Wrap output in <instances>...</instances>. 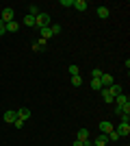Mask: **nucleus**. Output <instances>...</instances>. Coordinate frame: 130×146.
Returning <instances> with one entry per match:
<instances>
[{
	"label": "nucleus",
	"instance_id": "obj_1",
	"mask_svg": "<svg viewBox=\"0 0 130 146\" xmlns=\"http://www.w3.org/2000/svg\"><path fill=\"white\" fill-rule=\"evenodd\" d=\"M35 26H37V29H46V26H50V15H48V13H39L37 18H35Z\"/></svg>",
	"mask_w": 130,
	"mask_h": 146
},
{
	"label": "nucleus",
	"instance_id": "obj_2",
	"mask_svg": "<svg viewBox=\"0 0 130 146\" xmlns=\"http://www.w3.org/2000/svg\"><path fill=\"white\" fill-rule=\"evenodd\" d=\"M13 18H15V11H13L11 7H5V9H2V22H5V24H9V22H13Z\"/></svg>",
	"mask_w": 130,
	"mask_h": 146
},
{
	"label": "nucleus",
	"instance_id": "obj_3",
	"mask_svg": "<svg viewBox=\"0 0 130 146\" xmlns=\"http://www.w3.org/2000/svg\"><path fill=\"white\" fill-rule=\"evenodd\" d=\"M100 133H104V135H108V133H111V131H113V129H115V127H113V124H111V122H108V120H102V122H100Z\"/></svg>",
	"mask_w": 130,
	"mask_h": 146
},
{
	"label": "nucleus",
	"instance_id": "obj_4",
	"mask_svg": "<svg viewBox=\"0 0 130 146\" xmlns=\"http://www.w3.org/2000/svg\"><path fill=\"white\" fill-rule=\"evenodd\" d=\"M113 103H115V107H124V105H128L130 103V100H128V94H117Z\"/></svg>",
	"mask_w": 130,
	"mask_h": 146
},
{
	"label": "nucleus",
	"instance_id": "obj_5",
	"mask_svg": "<svg viewBox=\"0 0 130 146\" xmlns=\"http://www.w3.org/2000/svg\"><path fill=\"white\" fill-rule=\"evenodd\" d=\"M115 131L119 133V137H126V135L130 133V124H128V122H119V127L115 129Z\"/></svg>",
	"mask_w": 130,
	"mask_h": 146
},
{
	"label": "nucleus",
	"instance_id": "obj_6",
	"mask_svg": "<svg viewBox=\"0 0 130 146\" xmlns=\"http://www.w3.org/2000/svg\"><path fill=\"white\" fill-rule=\"evenodd\" d=\"M100 83H102V87H111L115 81H113L111 74H102V76H100Z\"/></svg>",
	"mask_w": 130,
	"mask_h": 146
},
{
	"label": "nucleus",
	"instance_id": "obj_7",
	"mask_svg": "<svg viewBox=\"0 0 130 146\" xmlns=\"http://www.w3.org/2000/svg\"><path fill=\"white\" fill-rule=\"evenodd\" d=\"M93 144H95V146H106V144H108V135H104V133H100L98 137H95V140H93Z\"/></svg>",
	"mask_w": 130,
	"mask_h": 146
},
{
	"label": "nucleus",
	"instance_id": "obj_8",
	"mask_svg": "<svg viewBox=\"0 0 130 146\" xmlns=\"http://www.w3.org/2000/svg\"><path fill=\"white\" fill-rule=\"evenodd\" d=\"M15 120H18V111H5V122L13 124Z\"/></svg>",
	"mask_w": 130,
	"mask_h": 146
},
{
	"label": "nucleus",
	"instance_id": "obj_9",
	"mask_svg": "<svg viewBox=\"0 0 130 146\" xmlns=\"http://www.w3.org/2000/svg\"><path fill=\"white\" fill-rule=\"evenodd\" d=\"M100 94H102V100H104L106 105H111L113 100H115V98H113L111 94H108V90H106V87H102V92H100Z\"/></svg>",
	"mask_w": 130,
	"mask_h": 146
},
{
	"label": "nucleus",
	"instance_id": "obj_10",
	"mask_svg": "<svg viewBox=\"0 0 130 146\" xmlns=\"http://www.w3.org/2000/svg\"><path fill=\"white\" fill-rule=\"evenodd\" d=\"M106 90H108V94H111L113 98L117 96V94H122V85H117V83H113L111 87H106Z\"/></svg>",
	"mask_w": 130,
	"mask_h": 146
},
{
	"label": "nucleus",
	"instance_id": "obj_11",
	"mask_svg": "<svg viewBox=\"0 0 130 146\" xmlns=\"http://www.w3.org/2000/svg\"><path fill=\"white\" fill-rule=\"evenodd\" d=\"M72 7H74L76 11H87V7H89V5H87L85 0H74V5H72Z\"/></svg>",
	"mask_w": 130,
	"mask_h": 146
},
{
	"label": "nucleus",
	"instance_id": "obj_12",
	"mask_svg": "<svg viewBox=\"0 0 130 146\" xmlns=\"http://www.w3.org/2000/svg\"><path fill=\"white\" fill-rule=\"evenodd\" d=\"M39 33H41V39H43V42H48L50 37H54V35H52V31H50V26H46V29H39Z\"/></svg>",
	"mask_w": 130,
	"mask_h": 146
},
{
	"label": "nucleus",
	"instance_id": "obj_13",
	"mask_svg": "<svg viewBox=\"0 0 130 146\" xmlns=\"http://www.w3.org/2000/svg\"><path fill=\"white\" fill-rule=\"evenodd\" d=\"M87 137H91V133H89V129H78V137L76 140H87Z\"/></svg>",
	"mask_w": 130,
	"mask_h": 146
},
{
	"label": "nucleus",
	"instance_id": "obj_14",
	"mask_svg": "<svg viewBox=\"0 0 130 146\" xmlns=\"http://www.w3.org/2000/svg\"><path fill=\"white\" fill-rule=\"evenodd\" d=\"M95 13H98V18L106 20V18H108V7H98V11H95Z\"/></svg>",
	"mask_w": 130,
	"mask_h": 146
},
{
	"label": "nucleus",
	"instance_id": "obj_15",
	"mask_svg": "<svg viewBox=\"0 0 130 146\" xmlns=\"http://www.w3.org/2000/svg\"><path fill=\"white\" fill-rule=\"evenodd\" d=\"M18 118H20V120H28V118H31V109H20Z\"/></svg>",
	"mask_w": 130,
	"mask_h": 146
},
{
	"label": "nucleus",
	"instance_id": "obj_16",
	"mask_svg": "<svg viewBox=\"0 0 130 146\" xmlns=\"http://www.w3.org/2000/svg\"><path fill=\"white\" fill-rule=\"evenodd\" d=\"M43 48H46V42H43V39H39L37 44H33V50H35V52H41Z\"/></svg>",
	"mask_w": 130,
	"mask_h": 146
},
{
	"label": "nucleus",
	"instance_id": "obj_17",
	"mask_svg": "<svg viewBox=\"0 0 130 146\" xmlns=\"http://www.w3.org/2000/svg\"><path fill=\"white\" fill-rule=\"evenodd\" d=\"M91 90L102 92V83H100V79H91Z\"/></svg>",
	"mask_w": 130,
	"mask_h": 146
},
{
	"label": "nucleus",
	"instance_id": "obj_18",
	"mask_svg": "<svg viewBox=\"0 0 130 146\" xmlns=\"http://www.w3.org/2000/svg\"><path fill=\"white\" fill-rule=\"evenodd\" d=\"M28 15L37 18V15H39V7H37V5H31V7H28Z\"/></svg>",
	"mask_w": 130,
	"mask_h": 146
},
{
	"label": "nucleus",
	"instance_id": "obj_19",
	"mask_svg": "<svg viewBox=\"0 0 130 146\" xmlns=\"http://www.w3.org/2000/svg\"><path fill=\"white\" fill-rule=\"evenodd\" d=\"M18 29H20V22H15V20L7 24V31H11V33H15V31H18Z\"/></svg>",
	"mask_w": 130,
	"mask_h": 146
},
{
	"label": "nucleus",
	"instance_id": "obj_20",
	"mask_svg": "<svg viewBox=\"0 0 130 146\" xmlns=\"http://www.w3.org/2000/svg\"><path fill=\"white\" fill-rule=\"evenodd\" d=\"M72 85H74V87L82 85V76H80V74H78V76H72Z\"/></svg>",
	"mask_w": 130,
	"mask_h": 146
},
{
	"label": "nucleus",
	"instance_id": "obj_21",
	"mask_svg": "<svg viewBox=\"0 0 130 146\" xmlns=\"http://www.w3.org/2000/svg\"><path fill=\"white\" fill-rule=\"evenodd\" d=\"M69 74H72V76H78V74H80V70H78V66H76V63H72V66H69Z\"/></svg>",
	"mask_w": 130,
	"mask_h": 146
},
{
	"label": "nucleus",
	"instance_id": "obj_22",
	"mask_svg": "<svg viewBox=\"0 0 130 146\" xmlns=\"http://www.w3.org/2000/svg\"><path fill=\"white\" fill-rule=\"evenodd\" d=\"M102 74H104V72H102L100 68H93V70H91V79H100Z\"/></svg>",
	"mask_w": 130,
	"mask_h": 146
},
{
	"label": "nucleus",
	"instance_id": "obj_23",
	"mask_svg": "<svg viewBox=\"0 0 130 146\" xmlns=\"http://www.w3.org/2000/svg\"><path fill=\"white\" fill-rule=\"evenodd\" d=\"M24 24L26 26H35V18H33V15H24Z\"/></svg>",
	"mask_w": 130,
	"mask_h": 146
},
{
	"label": "nucleus",
	"instance_id": "obj_24",
	"mask_svg": "<svg viewBox=\"0 0 130 146\" xmlns=\"http://www.w3.org/2000/svg\"><path fill=\"white\" fill-rule=\"evenodd\" d=\"M50 31H52V35H59V33H61V26L59 24H50Z\"/></svg>",
	"mask_w": 130,
	"mask_h": 146
},
{
	"label": "nucleus",
	"instance_id": "obj_25",
	"mask_svg": "<svg viewBox=\"0 0 130 146\" xmlns=\"http://www.w3.org/2000/svg\"><path fill=\"white\" fill-rule=\"evenodd\" d=\"M108 140H113V142H117V140H119V133L115 131V129H113L111 133H108Z\"/></svg>",
	"mask_w": 130,
	"mask_h": 146
},
{
	"label": "nucleus",
	"instance_id": "obj_26",
	"mask_svg": "<svg viewBox=\"0 0 130 146\" xmlns=\"http://www.w3.org/2000/svg\"><path fill=\"white\" fill-rule=\"evenodd\" d=\"M59 5H61V7H72V5H74V0H61Z\"/></svg>",
	"mask_w": 130,
	"mask_h": 146
},
{
	"label": "nucleus",
	"instance_id": "obj_27",
	"mask_svg": "<svg viewBox=\"0 0 130 146\" xmlns=\"http://www.w3.org/2000/svg\"><path fill=\"white\" fill-rule=\"evenodd\" d=\"M5 33H7V24L0 20V35H5Z\"/></svg>",
	"mask_w": 130,
	"mask_h": 146
},
{
	"label": "nucleus",
	"instance_id": "obj_28",
	"mask_svg": "<svg viewBox=\"0 0 130 146\" xmlns=\"http://www.w3.org/2000/svg\"><path fill=\"white\" fill-rule=\"evenodd\" d=\"M13 127H18V129H22V127H24V120H20V118H18V120L13 122Z\"/></svg>",
	"mask_w": 130,
	"mask_h": 146
},
{
	"label": "nucleus",
	"instance_id": "obj_29",
	"mask_svg": "<svg viewBox=\"0 0 130 146\" xmlns=\"http://www.w3.org/2000/svg\"><path fill=\"white\" fill-rule=\"evenodd\" d=\"M82 146H93V140H91V137H87V140H82Z\"/></svg>",
	"mask_w": 130,
	"mask_h": 146
},
{
	"label": "nucleus",
	"instance_id": "obj_30",
	"mask_svg": "<svg viewBox=\"0 0 130 146\" xmlns=\"http://www.w3.org/2000/svg\"><path fill=\"white\" fill-rule=\"evenodd\" d=\"M74 146H82V142H80V140H76V142H74Z\"/></svg>",
	"mask_w": 130,
	"mask_h": 146
},
{
	"label": "nucleus",
	"instance_id": "obj_31",
	"mask_svg": "<svg viewBox=\"0 0 130 146\" xmlns=\"http://www.w3.org/2000/svg\"><path fill=\"white\" fill-rule=\"evenodd\" d=\"M93 146H95V144H93Z\"/></svg>",
	"mask_w": 130,
	"mask_h": 146
}]
</instances>
